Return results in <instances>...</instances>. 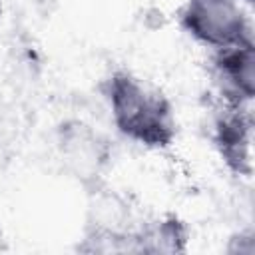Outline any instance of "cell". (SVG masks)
<instances>
[{"label": "cell", "instance_id": "6da1fadb", "mask_svg": "<svg viewBox=\"0 0 255 255\" xmlns=\"http://www.w3.org/2000/svg\"><path fill=\"white\" fill-rule=\"evenodd\" d=\"M106 100L116 129L129 141L163 149L175 139V118L165 96L129 72H114L106 82Z\"/></svg>", "mask_w": 255, "mask_h": 255}, {"label": "cell", "instance_id": "7a4b0ae2", "mask_svg": "<svg viewBox=\"0 0 255 255\" xmlns=\"http://www.w3.org/2000/svg\"><path fill=\"white\" fill-rule=\"evenodd\" d=\"M181 24L195 42L213 52L253 42L251 22L241 0H185Z\"/></svg>", "mask_w": 255, "mask_h": 255}, {"label": "cell", "instance_id": "3957f363", "mask_svg": "<svg viewBox=\"0 0 255 255\" xmlns=\"http://www.w3.org/2000/svg\"><path fill=\"white\" fill-rule=\"evenodd\" d=\"M213 84L225 106L245 108L255 96V50L253 42L213 52Z\"/></svg>", "mask_w": 255, "mask_h": 255}, {"label": "cell", "instance_id": "277c9868", "mask_svg": "<svg viewBox=\"0 0 255 255\" xmlns=\"http://www.w3.org/2000/svg\"><path fill=\"white\" fill-rule=\"evenodd\" d=\"M58 149L66 167L84 181L100 177L108 161L104 137L84 122H66L58 129Z\"/></svg>", "mask_w": 255, "mask_h": 255}, {"label": "cell", "instance_id": "5b68a950", "mask_svg": "<svg viewBox=\"0 0 255 255\" xmlns=\"http://www.w3.org/2000/svg\"><path fill=\"white\" fill-rule=\"evenodd\" d=\"M213 139L231 171L239 175L251 171V122L243 108L225 106L223 114L215 120Z\"/></svg>", "mask_w": 255, "mask_h": 255}, {"label": "cell", "instance_id": "8992f818", "mask_svg": "<svg viewBox=\"0 0 255 255\" xmlns=\"http://www.w3.org/2000/svg\"><path fill=\"white\" fill-rule=\"evenodd\" d=\"M187 227L177 217H163L153 221L151 225L143 227L139 233L131 235V239L137 243V251H149V253H179L185 251L187 245Z\"/></svg>", "mask_w": 255, "mask_h": 255}]
</instances>
